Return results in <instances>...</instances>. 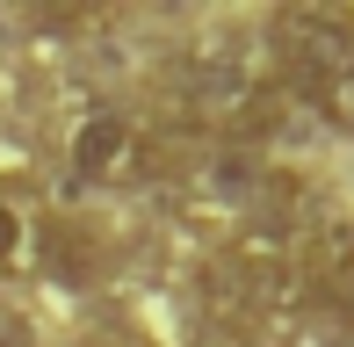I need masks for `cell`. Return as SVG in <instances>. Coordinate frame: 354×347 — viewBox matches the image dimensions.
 Returning a JSON list of instances; mask_svg holds the SVG:
<instances>
[{
    "mask_svg": "<svg viewBox=\"0 0 354 347\" xmlns=\"http://www.w3.org/2000/svg\"><path fill=\"white\" fill-rule=\"evenodd\" d=\"M275 58L304 102L326 87H347L354 80V22L333 8H289V15H275Z\"/></svg>",
    "mask_w": 354,
    "mask_h": 347,
    "instance_id": "cell-1",
    "label": "cell"
},
{
    "mask_svg": "<svg viewBox=\"0 0 354 347\" xmlns=\"http://www.w3.org/2000/svg\"><path fill=\"white\" fill-rule=\"evenodd\" d=\"M66 160H73L80 181H94V188H131V181H145V167H152V138L138 131V116L87 109V116L73 123V138H66Z\"/></svg>",
    "mask_w": 354,
    "mask_h": 347,
    "instance_id": "cell-2",
    "label": "cell"
},
{
    "mask_svg": "<svg viewBox=\"0 0 354 347\" xmlns=\"http://www.w3.org/2000/svg\"><path fill=\"white\" fill-rule=\"evenodd\" d=\"M22 254H29V217L15 210L8 196H0V268H15Z\"/></svg>",
    "mask_w": 354,
    "mask_h": 347,
    "instance_id": "cell-3",
    "label": "cell"
},
{
    "mask_svg": "<svg viewBox=\"0 0 354 347\" xmlns=\"http://www.w3.org/2000/svg\"><path fill=\"white\" fill-rule=\"evenodd\" d=\"M326 282H333V297H340V304H354V232H347V239H333Z\"/></svg>",
    "mask_w": 354,
    "mask_h": 347,
    "instance_id": "cell-4",
    "label": "cell"
},
{
    "mask_svg": "<svg viewBox=\"0 0 354 347\" xmlns=\"http://www.w3.org/2000/svg\"><path fill=\"white\" fill-rule=\"evenodd\" d=\"M15 347H29V340H15Z\"/></svg>",
    "mask_w": 354,
    "mask_h": 347,
    "instance_id": "cell-5",
    "label": "cell"
}]
</instances>
